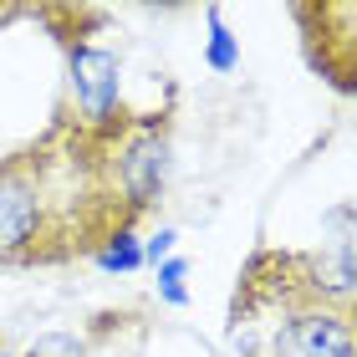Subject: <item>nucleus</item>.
<instances>
[{"label": "nucleus", "instance_id": "f257e3e1", "mask_svg": "<svg viewBox=\"0 0 357 357\" xmlns=\"http://www.w3.org/2000/svg\"><path fill=\"white\" fill-rule=\"evenodd\" d=\"M174 174V143H169V118L164 112H143V118H128V128L112 138L107 149V178L112 194L128 215H149V209L164 199Z\"/></svg>", "mask_w": 357, "mask_h": 357}, {"label": "nucleus", "instance_id": "f03ea898", "mask_svg": "<svg viewBox=\"0 0 357 357\" xmlns=\"http://www.w3.org/2000/svg\"><path fill=\"white\" fill-rule=\"evenodd\" d=\"M61 52H67V92H72V128L87 133L97 143H112L128 128L123 112V61L118 52L82 36H61Z\"/></svg>", "mask_w": 357, "mask_h": 357}, {"label": "nucleus", "instance_id": "7ed1b4c3", "mask_svg": "<svg viewBox=\"0 0 357 357\" xmlns=\"http://www.w3.org/2000/svg\"><path fill=\"white\" fill-rule=\"evenodd\" d=\"M281 321L271 327L266 357H357L352 352V317L312 301H275Z\"/></svg>", "mask_w": 357, "mask_h": 357}, {"label": "nucleus", "instance_id": "20e7f679", "mask_svg": "<svg viewBox=\"0 0 357 357\" xmlns=\"http://www.w3.org/2000/svg\"><path fill=\"white\" fill-rule=\"evenodd\" d=\"M92 266L107 271V275H128L143 266V240H138V225H118L112 235H102V245L92 250Z\"/></svg>", "mask_w": 357, "mask_h": 357}, {"label": "nucleus", "instance_id": "39448f33", "mask_svg": "<svg viewBox=\"0 0 357 357\" xmlns=\"http://www.w3.org/2000/svg\"><path fill=\"white\" fill-rule=\"evenodd\" d=\"M204 26H209V41H204L209 72H220V77L240 72V36L225 26V10H220V6H204Z\"/></svg>", "mask_w": 357, "mask_h": 357}, {"label": "nucleus", "instance_id": "423d86ee", "mask_svg": "<svg viewBox=\"0 0 357 357\" xmlns=\"http://www.w3.org/2000/svg\"><path fill=\"white\" fill-rule=\"evenodd\" d=\"M158 301L164 306H189V261L184 255H169V261H158Z\"/></svg>", "mask_w": 357, "mask_h": 357}, {"label": "nucleus", "instance_id": "0eeeda50", "mask_svg": "<svg viewBox=\"0 0 357 357\" xmlns=\"http://www.w3.org/2000/svg\"><path fill=\"white\" fill-rule=\"evenodd\" d=\"M174 245H178V230L174 225H158V230L143 240V266H158V261H169L174 255Z\"/></svg>", "mask_w": 357, "mask_h": 357}, {"label": "nucleus", "instance_id": "6e6552de", "mask_svg": "<svg viewBox=\"0 0 357 357\" xmlns=\"http://www.w3.org/2000/svg\"><path fill=\"white\" fill-rule=\"evenodd\" d=\"M15 15H26L21 6H0V26H6V21H15Z\"/></svg>", "mask_w": 357, "mask_h": 357}, {"label": "nucleus", "instance_id": "1a4fd4ad", "mask_svg": "<svg viewBox=\"0 0 357 357\" xmlns=\"http://www.w3.org/2000/svg\"><path fill=\"white\" fill-rule=\"evenodd\" d=\"M0 357H10V352H0Z\"/></svg>", "mask_w": 357, "mask_h": 357}]
</instances>
